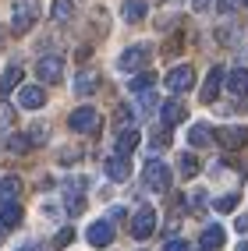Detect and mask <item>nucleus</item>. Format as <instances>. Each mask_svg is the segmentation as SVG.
Masks as SVG:
<instances>
[{
	"instance_id": "1",
	"label": "nucleus",
	"mask_w": 248,
	"mask_h": 251,
	"mask_svg": "<svg viewBox=\"0 0 248 251\" xmlns=\"http://www.w3.org/2000/svg\"><path fill=\"white\" fill-rule=\"evenodd\" d=\"M39 22V0H14L11 4V32L25 36V32Z\"/></svg>"
},
{
	"instance_id": "2",
	"label": "nucleus",
	"mask_w": 248,
	"mask_h": 251,
	"mask_svg": "<svg viewBox=\"0 0 248 251\" xmlns=\"http://www.w3.org/2000/svg\"><path fill=\"white\" fill-rule=\"evenodd\" d=\"M149 57H153V46H149V43H135V46H128L124 53L117 57V68L128 71V75H138L149 64Z\"/></svg>"
},
{
	"instance_id": "3",
	"label": "nucleus",
	"mask_w": 248,
	"mask_h": 251,
	"mask_svg": "<svg viewBox=\"0 0 248 251\" xmlns=\"http://www.w3.org/2000/svg\"><path fill=\"white\" fill-rule=\"evenodd\" d=\"M142 177H145V188L156 191V195H167V191H170V180H174V177H170V166L160 163V159H149Z\"/></svg>"
},
{
	"instance_id": "4",
	"label": "nucleus",
	"mask_w": 248,
	"mask_h": 251,
	"mask_svg": "<svg viewBox=\"0 0 248 251\" xmlns=\"http://www.w3.org/2000/svg\"><path fill=\"white\" fill-rule=\"evenodd\" d=\"M68 127L75 131V135H96L99 131V110L96 106H78L68 117Z\"/></svg>"
},
{
	"instance_id": "5",
	"label": "nucleus",
	"mask_w": 248,
	"mask_h": 251,
	"mask_svg": "<svg viewBox=\"0 0 248 251\" xmlns=\"http://www.w3.org/2000/svg\"><path fill=\"white\" fill-rule=\"evenodd\" d=\"M36 75L39 81H46V85H57V81L64 78V57L60 53H46L36 60Z\"/></svg>"
},
{
	"instance_id": "6",
	"label": "nucleus",
	"mask_w": 248,
	"mask_h": 251,
	"mask_svg": "<svg viewBox=\"0 0 248 251\" xmlns=\"http://www.w3.org/2000/svg\"><path fill=\"white\" fill-rule=\"evenodd\" d=\"M153 230H156V209L153 205H142L135 216H131V237L145 241V237H153Z\"/></svg>"
},
{
	"instance_id": "7",
	"label": "nucleus",
	"mask_w": 248,
	"mask_h": 251,
	"mask_svg": "<svg viewBox=\"0 0 248 251\" xmlns=\"http://www.w3.org/2000/svg\"><path fill=\"white\" fill-rule=\"evenodd\" d=\"M167 89L174 92V96H181V92H188L192 85H195V71H192V64H177V68H170L167 71Z\"/></svg>"
},
{
	"instance_id": "8",
	"label": "nucleus",
	"mask_w": 248,
	"mask_h": 251,
	"mask_svg": "<svg viewBox=\"0 0 248 251\" xmlns=\"http://www.w3.org/2000/svg\"><path fill=\"white\" fill-rule=\"evenodd\" d=\"M223 78H227L223 68H209L202 89H198V99H202V103H217V96H220V89H223Z\"/></svg>"
},
{
	"instance_id": "9",
	"label": "nucleus",
	"mask_w": 248,
	"mask_h": 251,
	"mask_svg": "<svg viewBox=\"0 0 248 251\" xmlns=\"http://www.w3.org/2000/svg\"><path fill=\"white\" fill-rule=\"evenodd\" d=\"M85 241L92 248H110L113 244V223L110 220H96L89 230H85Z\"/></svg>"
},
{
	"instance_id": "10",
	"label": "nucleus",
	"mask_w": 248,
	"mask_h": 251,
	"mask_svg": "<svg viewBox=\"0 0 248 251\" xmlns=\"http://www.w3.org/2000/svg\"><path fill=\"white\" fill-rule=\"evenodd\" d=\"M217 142L227 149V152L245 149V145H248V127H220V131H217Z\"/></svg>"
},
{
	"instance_id": "11",
	"label": "nucleus",
	"mask_w": 248,
	"mask_h": 251,
	"mask_svg": "<svg viewBox=\"0 0 248 251\" xmlns=\"http://www.w3.org/2000/svg\"><path fill=\"white\" fill-rule=\"evenodd\" d=\"M188 117V110H185V103H181V99H167V103L160 106V121H163V127H177L181 121H185Z\"/></svg>"
},
{
	"instance_id": "12",
	"label": "nucleus",
	"mask_w": 248,
	"mask_h": 251,
	"mask_svg": "<svg viewBox=\"0 0 248 251\" xmlns=\"http://www.w3.org/2000/svg\"><path fill=\"white\" fill-rule=\"evenodd\" d=\"M18 106H22V110H39V106H46V89H43V85H22V89H18Z\"/></svg>"
},
{
	"instance_id": "13",
	"label": "nucleus",
	"mask_w": 248,
	"mask_h": 251,
	"mask_svg": "<svg viewBox=\"0 0 248 251\" xmlns=\"http://www.w3.org/2000/svg\"><path fill=\"white\" fill-rule=\"evenodd\" d=\"M223 85L230 89V96H234V99H248V68H234V71L227 75Z\"/></svg>"
},
{
	"instance_id": "14",
	"label": "nucleus",
	"mask_w": 248,
	"mask_h": 251,
	"mask_svg": "<svg viewBox=\"0 0 248 251\" xmlns=\"http://www.w3.org/2000/svg\"><path fill=\"white\" fill-rule=\"evenodd\" d=\"M103 166H107V177L110 180H128L131 177V159L128 156H110Z\"/></svg>"
},
{
	"instance_id": "15",
	"label": "nucleus",
	"mask_w": 248,
	"mask_h": 251,
	"mask_svg": "<svg viewBox=\"0 0 248 251\" xmlns=\"http://www.w3.org/2000/svg\"><path fill=\"white\" fill-rule=\"evenodd\" d=\"M18 195H22V177H0V205H7V202H18Z\"/></svg>"
},
{
	"instance_id": "16",
	"label": "nucleus",
	"mask_w": 248,
	"mask_h": 251,
	"mask_svg": "<svg viewBox=\"0 0 248 251\" xmlns=\"http://www.w3.org/2000/svg\"><path fill=\"white\" fill-rule=\"evenodd\" d=\"M198 244H202V251H220V248H223V226L209 223V226L202 230V237H198Z\"/></svg>"
},
{
	"instance_id": "17",
	"label": "nucleus",
	"mask_w": 248,
	"mask_h": 251,
	"mask_svg": "<svg viewBox=\"0 0 248 251\" xmlns=\"http://www.w3.org/2000/svg\"><path fill=\"white\" fill-rule=\"evenodd\" d=\"M0 226H4V230H14V226H22V205H18V202H7V205H0Z\"/></svg>"
},
{
	"instance_id": "18",
	"label": "nucleus",
	"mask_w": 248,
	"mask_h": 251,
	"mask_svg": "<svg viewBox=\"0 0 248 251\" xmlns=\"http://www.w3.org/2000/svg\"><path fill=\"white\" fill-rule=\"evenodd\" d=\"M50 18L57 25H68L75 18V0H54V7H50Z\"/></svg>"
},
{
	"instance_id": "19",
	"label": "nucleus",
	"mask_w": 248,
	"mask_h": 251,
	"mask_svg": "<svg viewBox=\"0 0 248 251\" xmlns=\"http://www.w3.org/2000/svg\"><path fill=\"white\" fill-rule=\"evenodd\" d=\"M96 89H99V71H82L75 78V92L78 96H92Z\"/></svg>"
},
{
	"instance_id": "20",
	"label": "nucleus",
	"mask_w": 248,
	"mask_h": 251,
	"mask_svg": "<svg viewBox=\"0 0 248 251\" xmlns=\"http://www.w3.org/2000/svg\"><path fill=\"white\" fill-rule=\"evenodd\" d=\"M14 89H22V68L18 64H11L4 71V78H0V96H11Z\"/></svg>"
},
{
	"instance_id": "21",
	"label": "nucleus",
	"mask_w": 248,
	"mask_h": 251,
	"mask_svg": "<svg viewBox=\"0 0 248 251\" xmlns=\"http://www.w3.org/2000/svg\"><path fill=\"white\" fill-rule=\"evenodd\" d=\"M135 149H138V131L135 127H124L117 135V156H131Z\"/></svg>"
},
{
	"instance_id": "22",
	"label": "nucleus",
	"mask_w": 248,
	"mask_h": 251,
	"mask_svg": "<svg viewBox=\"0 0 248 251\" xmlns=\"http://www.w3.org/2000/svg\"><path fill=\"white\" fill-rule=\"evenodd\" d=\"M177 174L185 177V180L198 177V159H195V152H181V156H177Z\"/></svg>"
},
{
	"instance_id": "23",
	"label": "nucleus",
	"mask_w": 248,
	"mask_h": 251,
	"mask_svg": "<svg viewBox=\"0 0 248 251\" xmlns=\"http://www.w3.org/2000/svg\"><path fill=\"white\" fill-rule=\"evenodd\" d=\"M121 14H124V22H128V25H138V22L145 18V4H142V0H124Z\"/></svg>"
},
{
	"instance_id": "24",
	"label": "nucleus",
	"mask_w": 248,
	"mask_h": 251,
	"mask_svg": "<svg viewBox=\"0 0 248 251\" xmlns=\"http://www.w3.org/2000/svg\"><path fill=\"white\" fill-rule=\"evenodd\" d=\"M188 142H192L195 149L209 145V142H213V131H209V124H192V127H188Z\"/></svg>"
},
{
	"instance_id": "25",
	"label": "nucleus",
	"mask_w": 248,
	"mask_h": 251,
	"mask_svg": "<svg viewBox=\"0 0 248 251\" xmlns=\"http://www.w3.org/2000/svg\"><path fill=\"white\" fill-rule=\"evenodd\" d=\"M32 145H46V138H50V124L46 121H36V124H28V135H25Z\"/></svg>"
},
{
	"instance_id": "26",
	"label": "nucleus",
	"mask_w": 248,
	"mask_h": 251,
	"mask_svg": "<svg viewBox=\"0 0 248 251\" xmlns=\"http://www.w3.org/2000/svg\"><path fill=\"white\" fill-rule=\"evenodd\" d=\"M153 81H156V75H149V71H138L135 78H131V81H128V89L142 96V92H149V89H153Z\"/></svg>"
},
{
	"instance_id": "27",
	"label": "nucleus",
	"mask_w": 248,
	"mask_h": 251,
	"mask_svg": "<svg viewBox=\"0 0 248 251\" xmlns=\"http://www.w3.org/2000/svg\"><path fill=\"white\" fill-rule=\"evenodd\" d=\"M14 117H18V110H14L11 103H0V135H11Z\"/></svg>"
},
{
	"instance_id": "28",
	"label": "nucleus",
	"mask_w": 248,
	"mask_h": 251,
	"mask_svg": "<svg viewBox=\"0 0 248 251\" xmlns=\"http://www.w3.org/2000/svg\"><path fill=\"white\" fill-rule=\"evenodd\" d=\"M213 209H217V212H234V209H238V195H223V198H213Z\"/></svg>"
},
{
	"instance_id": "29",
	"label": "nucleus",
	"mask_w": 248,
	"mask_h": 251,
	"mask_svg": "<svg viewBox=\"0 0 248 251\" xmlns=\"http://www.w3.org/2000/svg\"><path fill=\"white\" fill-rule=\"evenodd\" d=\"M64 209H68V216H78L82 209H85V198L82 195H64Z\"/></svg>"
},
{
	"instance_id": "30",
	"label": "nucleus",
	"mask_w": 248,
	"mask_h": 251,
	"mask_svg": "<svg viewBox=\"0 0 248 251\" xmlns=\"http://www.w3.org/2000/svg\"><path fill=\"white\" fill-rule=\"evenodd\" d=\"M138 106H142V113H153V110L160 106V96H156L153 89H149V92H142V96H138Z\"/></svg>"
},
{
	"instance_id": "31",
	"label": "nucleus",
	"mask_w": 248,
	"mask_h": 251,
	"mask_svg": "<svg viewBox=\"0 0 248 251\" xmlns=\"http://www.w3.org/2000/svg\"><path fill=\"white\" fill-rule=\"evenodd\" d=\"M75 241V226H64V230H57V237H54V248L60 251V248H68Z\"/></svg>"
},
{
	"instance_id": "32",
	"label": "nucleus",
	"mask_w": 248,
	"mask_h": 251,
	"mask_svg": "<svg viewBox=\"0 0 248 251\" xmlns=\"http://www.w3.org/2000/svg\"><path fill=\"white\" fill-rule=\"evenodd\" d=\"M117 124H121V131L135 124V106H117Z\"/></svg>"
},
{
	"instance_id": "33",
	"label": "nucleus",
	"mask_w": 248,
	"mask_h": 251,
	"mask_svg": "<svg viewBox=\"0 0 248 251\" xmlns=\"http://www.w3.org/2000/svg\"><path fill=\"white\" fill-rule=\"evenodd\" d=\"M238 36H241L238 28H220V32H217V39H220L223 46H234V43H238Z\"/></svg>"
},
{
	"instance_id": "34",
	"label": "nucleus",
	"mask_w": 248,
	"mask_h": 251,
	"mask_svg": "<svg viewBox=\"0 0 248 251\" xmlns=\"http://www.w3.org/2000/svg\"><path fill=\"white\" fill-rule=\"evenodd\" d=\"M238 4H241V0H217V11L220 14H230V11H238Z\"/></svg>"
},
{
	"instance_id": "35",
	"label": "nucleus",
	"mask_w": 248,
	"mask_h": 251,
	"mask_svg": "<svg viewBox=\"0 0 248 251\" xmlns=\"http://www.w3.org/2000/svg\"><path fill=\"white\" fill-rule=\"evenodd\" d=\"M163 251H185V241H167V248Z\"/></svg>"
},
{
	"instance_id": "36",
	"label": "nucleus",
	"mask_w": 248,
	"mask_h": 251,
	"mask_svg": "<svg viewBox=\"0 0 248 251\" xmlns=\"http://www.w3.org/2000/svg\"><path fill=\"white\" fill-rule=\"evenodd\" d=\"M209 4H213V0H192V7H195V11H206Z\"/></svg>"
},
{
	"instance_id": "37",
	"label": "nucleus",
	"mask_w": 248,
	"mask_h": 251,
	"mask_svg": "<svg viewBox=\"0 0 248 251\" xmlns=\"http://www.w3.org/2000/svg\"><path fill=\"white\" fill-rule=\"evenodd\" d=\"M238 230H241V233H248V216H238Z\"/></svg>"
},
{
	"instance_id": "38",
	"label": "nucleus",
	"mask_w": 248,
	"mask_h": 251,
	"mask_svg": "<svg viewBox=\"0 0 248 251\" xmlns=\"http://www.w3.org/2000/svg\"><path fill=\"white\" fill-rule=\"evenodd\" d=\"M22 251H39V244H36V241H25V244H22Z\"/></svg>"
},
{
	"instance_id": "39",
	"label": "nucleus",
	"mask_w": 248,
	"mask_h": 251,
	"mask_svg": "<svg viewBox=\"0 0 248 251\" xmlns=\"http://www.w3.org/2000/svg\"><path fill=\"white\" fill-rule=\"evenodd\" d=\"M238 251H248V241H241V244H238Z\"/></svg>"
},
{
	"instance_id": "40",
	"label": "nucleus",
	"mask_w": 248,
	"mask_h": 251,
	"mask_svg": "<svg viewBox=\"0 0 248 251\" xmlns=\"http://www.w3.org/2000/svg\"><path fill=\"white\" fill-rule=\"evenodd\" d=\"M4 39H7V32H4V28H0V43H4Z\"/></svg>"
},
{
	"instance_id": "41",
	"label": "nucleus",
	"mask_w": 248,
	"mask_h": 251,
	"mask_svg": "<svg viewBox=\"0 0 248 251\" xmlns=\"http://www.w3.org/2000/svg\"><path fill=\"white\" fill-rule=\"evenodd\" d=\"M0 241H4V226H0Z\"/></svg>"
},
{
	"instance_id": "42",
	"label": "nucleus",
	"mask_w": 248,
	"mask_h": 251,
	"mask_svg": "<svg viewBox=\"0 0 248 251\" xmlns=\"http://www.w3.org/2000/svg\"><path fill=\"white\" fill-rule=\"evenodd\" d=\"M241 4H248V0H241Z\"/></svg>"
}]
</instances>
